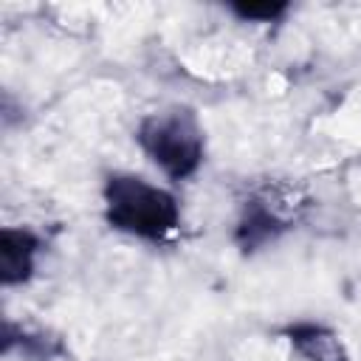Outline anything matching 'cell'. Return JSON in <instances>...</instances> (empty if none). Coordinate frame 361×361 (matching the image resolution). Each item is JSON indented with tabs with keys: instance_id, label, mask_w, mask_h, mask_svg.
I'll list each match as a JSON object with an SVG mask.
<instances>
[{
	"instance_id": "6da1fadb",
	"label": "cell",
	"mask_w": 361,
	"mask_h": 361,
	"mask_svg": "<svg viewBox=\"0 0 361 361\" xmlns=\"http://www.w3.org/2000/svg\"><path fill=\"white\" fill-rule=\"evenodd\" d=\"M102 200L110 228L147 243H164L180 226L178 197L133 172H110L102 186Z\"/></svg>"
},
{
	"instance_id": "5b68a950",
	"label": "cell",
	"mask_w": 361,
	"mask_h": 361,
	"mask_svg": "<svg viewBox=\"0 0 361 361\" xmlns=\"http://www.w3.org/2000/svg\"><path fill=\"white\" fill-rule=\"evenodd\" d=\"M282 336L288 338L299 361H350L338 333H333L319 322H293L282 327Z\"/></svg>"
},
{
	"instance_id": "8992f818",
	"label": "cell",
	"mask_w": 361,
	"mask_h": 361,
	"mask_svg": "<svg viewBox=\"0 0 361 361\" xmlns=\"http://www.w3.org/2000/svg\"><path fill=\"white\" fill-rule=\"evenodd\" d=\"M14 347L20 350V355L25 361H54V358H62L68 353L59 336H54L48 330L14 327L11 322H6V353Z\"/></svg>"
},
{
	"instance_id": "7a4b0ae2",
	"label": "cell",
	"mask_w": 361,
	"mask_h": 361,
	"mask_svg": "<svg viewBox=\"0 0 361 361\" xmlns=\"http://www.w3.org/2000/svg\"><path fill=\"white\" fill-rule=\"evenodd\" d=\"M135 141L169 180L192 178L206 155L203 127L195 110L180 104L144 116L135 130Z\"/></svg>"
},
{
	"instance_id": "3957f363",
	"label": "cell",
	"mask_w": 361,
	"mask_h": 361,
	"mask_svg": "<svg viewBox=\"0 0 361 361\" xmlns=\"http://www.w3.org/2000/svg\"><path fill=\"white\" fill-rule=\"evenodd\" d=\"M285 197H279L274 189L251 192L243 206L234 226V243L243 254H254L271 243H276L288 228H293V217L282 212Z\"/></svg>"
},
{
	"instance_id": "52a82bcc",
	"label": "cell",
	"mask_w": 361,
	"mask_h": 361,
	"mask_svg": "<svg viewBox=\"0 0 361 361\" xmlns=\"http://www.w3.org/2000/svg\"><path fill=\"white\" fill-rule=\"evenodd\" d=\"M228 8L243 23H279L290 11L288 3H231Z\"/></svg>"
},
{
	"instance_id": "277c9868",
	"label": "cell",
	"mask_w": 361,
	"mask_h": 361,
	"mask_svg": "<svg viewBox=\"0 0 361 361\" xmlns=\"http://www.w3.org/2000/svg\"><path fill=\"white\" fill-rule=\"evenodd\" d=\"M42 243L31 228H11L0 231V282L6 288L23 285L34 274V262Z\"/></svg>"
}]
</instances>
